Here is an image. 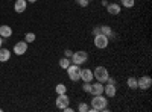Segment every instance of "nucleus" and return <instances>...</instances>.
Wrapping results in <instances>:
<instances>
[{
    "instance_id": "1",
    "label": "nucleus",
    "mask_w": 152,
    "mask_h": 112,
    "mask_svg": "<svg viewBox=\"0 0 152 112\" xmlns=\"http://www.w3.org/2000/svg\"><path fill=\"white\" fill-rule=\"evenodd\" d=\"M90 112H108V100H107V95L100 94V95H93V100H91V106L88 109Z\"/></svg>"
},
{
    "instance_id": "2",
    "label": "nucleus",
    "mask_w": 152,
    "mask_h": 112,
    "mask_svg": "<svg viewBox=\"0 0 152 112\" xmlns=\"http://www.w3.org/2000/svg\"><path fill=\"white\" fill-rule=\"evenodd\" d=\"M93 76H94V79H96L97 82H100V83H107V80H108V77H110V73H108L107 67L99 65V67L94 68Z\"/></svg>"
},
{
    "instance_id": "3",
    "label": "nucleus",
    "mask_w": 152,
    "mask_h": 112,
    "mask_svg": "<svg viewBox=\"0 0 152 112\" xmlns=\"http://www.w3.org/2000/svg\"><path fill=\"white\" fill-rule=\"evenodd\" d=\"M70 61H72V64H75V65H82V64H85V62L88 61V53L85 50L73 52Z\"/></svg>"
},
{
    "instance_id": "4",
    "label": "nucleus",
    "mask_w": 152,
    "mask_h": 112,
    "mask_svg": "<svg viewBox=\"0 0 152 112\" xmlns=\"http://www.w3.org/2000/svg\"><path fill=\"white\" fill-rule=\"evenodd\" d=\"M66 71H67V74H69V79H70V80H73V82L81 80V67H79V65L70 64Z\"/></svg>"
},
{
    "instance_id": "5",
    "label": "nucleus",
    "mask_w": 152,
    "mask_h": 112,
    "mask_svg": "<svg viewBox=\"0 0 152 112\" xmlns=\"http://www.w3.org/2000/svg\"><path fill=\"white\" fill-rule=\"evenodd\" d=\"M110 44V38L104 33H99V35H94V47L102 50V48H107Z\"/></svg>"
},
{
    "instance_id": "6",
    "label": "nucleus",
    "mask_w": 152,
    "mask_h": 112,
    "mask_svg": "<svg viewBox=\"0 0 152 112\" xmlns=\"http://www.w3.org/2000/svg\"><path fill=\"white\" fill-rule=\"evenodd\" d=\"M151 86H152V79L149 76H143V77H138L137 79V90L146 91V90L151 88Z\"/></svg>"
},
{
    "instance_id": "7",
    "label": "nucleus",
    "mask_w": 152,
    "mask_h": 112,
    "mask_svg": "<svg viewBox=\"0 0 152 112\" xmlns=\"http://www.w3.org/2000/svg\"><path fill=\"white\" fill-rule=\"evenodd\" d=\"M69 105H70V97L67 95V92L66 94H58V97H56V108L62 111Z\"/></svg>"
},
{
    "instance_id": "8",
    "label": "nucleus",
    "mask_w": 152,
    "mask_h": 112,
    "mask_svg": "<svg viewBox=\"0 0 152 112\" xmlns=\"http://www.w3.org/2000/svg\"><path fill=\"white\" fill-rule=\"evenodd\" d=\"M28 52V43L26 41H18L15 43L14 48H12V53H15L17 56H21Z\"/></svg>"
},
{
    "instance_id": "9",
    "label": "nucleus",
    "mask_w": 152,
    "mask_h": 112,
    "mask_svg": "<svg viewBox=\"0 0 152 112\" xmlns=\"http://www.w3.org/2000/svg\"><path fill=\"white\" fill-rule=\"evenodd\" d=\"M116 94H117V88H116V85L114 83H108L107 82V85H104V95H107V97H116Z\"/></svg>"
},
{
    "instance_id": "10",
    "label": "nucleus",
    "mask_w": 152,
    "mask_h": 112,
    "mask_svg": "<svg viewBox=\"0 0 152 112\" xmlns=\"http://www.w3.org/2000/svg\"><path fill=\"white\" fill-rule=\"evenodd\" d=\"M105 8H107V12L110 15H119L122 12V6L119 3H108Z\"/></svg>"
},
{
    "instance_id": "11",
    "label": "nucleus",
    "mask_w": 152,
    "mask_h": 112,
    "mask_svg": "<svg viewBox=\"0 0 152 112\" xmlns=\"http://www.w3.org/2000/svg\"><path fill=\"white\" fill-rule=\"evenodd\" d=\"M28 0H15V3H14V11L17 12V14H21V12L26 11L28 8Z\"/></svg>"
},
{
    "instance_id": "12",
    "label": "nucleus",
    "mask_w": 152,
    "mask_h": 112,
    "mask_svg": "<svg viewBox=\"0 0 152 112\" xmlns=\"http://www.w3.org/2000/svg\"><path fill=\"white\" fill-rule=\"evenodd\" d=\"M94 76H93V71L90 68H81V80L82 82H93Z\"/></svg>"
},
{
    "instance_id": "13",
    "label": "nucleus",
    "mask_w": 152,
    "mask_h": 112,
    "mask_svg": "<svg viewBox=\"0 0 152 112\" xmlns=\"http://www.w3.org/2000/svg\"><path fill=\"white\" fill-rule=\"evenodd\" d=\"M91 95H100L104 94V83L100 82H96V83H91V91H90Z\"/></svg>"
},
{
    "instance_id": "14",
    "label": "nucleus",
    "mask_w": 152,
    "mask_h": 112,
    "mask_svg": "<svg viewBox=\"0 0 152 112\" xmlns=\"http://www.w3.org/2000/svg\"><path fill=\"white\" fill-rule=\"evenodd\" d=\"M0 36L5 40V38H9L12 36V27L8 26V24H3V26H0Z\"/></svg>"
},
{
    "instance_id": "15",
    "label": "nucleus",
    "mask_w": 152,
    "mask_h": 112,
    "mask_svg": "<svg viewBox=\"0 0 152 112\" xmlns=\"http://www.w3.org/2000/svg\"><path fill=\"white\" fill-rule=\"evenodd\" d=\"M11 59V52L8 48H0V62H8Z\"/></svg>"
},
{
    "instance_id": "16",
    "label": "nucleus",
    "mask_w": 152,
    "mask_h": 112,
    "mask_svg": "<svg viewBox=\"0 0 152 112\" xmlns=\"http://www.w3.org/2000/svg\"><path fill=\"white\" fill-rule=\"evenodd\" d=\"M100 33H104V35H107L108 38H114V32H113V29L110 27V26H100Z\"/></svg>"
},
{
    "instance_id": "17",
    "label": "nucleus",
    "mask_w": 152,
    "mask_h": 112,
    "mask_svg": "<svg viewBox=\"0 0 152 112\" xmlns=\"http://www.w3.org/2000/svg\"><path fill=\"white\" fill-rule=\"evenodd\" d=\"M70 64H72V61H70L69 58H66V56H64V58H61V59H59V67H61L62 70H67Z\"/></svg>"
},
{
    "instance_id": "18",
    "label": "nucleus",
    "mask_w": 152,
    "mask_h": 112,
    "mask_svg": "<svg viewBox=\"0 0 152 112\" xmlns=\"http://www.w3.org/2000/svg\"><path fill=\"white\" fill-rule=\"evenodd\" d=\"M126 85H128L129 90H137V79H135V77H128V80H126Z\"/></svg>"
},
{
    "instance_id": "19",
    "label": "nucleus",
    "mask_w": 152,
    "mask_h": 112,
    "mask_svg": "<svg viewBox=\"0 0 152 112\" xmlns=\"http://www.w3.org/2000/svg\"><path fill=\"white\" fill-rule=\"evenodd\" d=\"M55 91H56V94H66L67 92V86L64 83H58L55 86Z\"/></svg>"
},
{
    "instance_id": "20",
    "label": "nucleus",
    "mask_w": 152,
    "mask_h": 112,
    "mask_svg": "<svg viewBox=\"0 0 152 112\" xmlns=\"http://www.w3.org/2000/svg\"><path fill=\"white\" fill-rule=\"evenodd\" d=\"M134 5H135V0H120V6H123V8H134Z\"/></svg>"
},
{
    "instance_id": "21",
    "label": "nucleus",
    "mask_w": 152,
    "mask_h": 112,
    "mask_svg": "<svg viewBox=\"0 0 152 112\" xmlns=\"http://www.w3.org/2000/svg\"><path fill=\"white\" fill-rule=\"evenodd\" d=\"M35 40H37V35H35L34 32H28L26 35H24V41H26L28 44H29V43H34Z\"/></svg>"
},
{
    "instance_id": "22",
    "label": "nucleus",
    "mask_w": 152,
    "mask_h": 112,
    "mask_svg": "<svg viewBox=\"0 0 152 112\" xmlns=\"http://www.w3.org/2000/svg\"><path fill=\"white\" fill-rule=\"evenodd\" d=\"M82 90H84V92L90 94V91H91V82H84V85H82Z\"/></svg>"
},
{
    "instance_id": "23",
    "label": "nucleus",
    "mask_w": 152,
    "mask_h": 112,
    "mask_svg": "<svg viewBox=\"0 0 152 112\" xmlns=\"http://www.w3.org/2000/svg\"><path fill=\"white\" fill-rule=\"evenodd\" d=\"M88 109H90V106H88L87 103H79V106H78V111L79 112H88Z\"/></svg>"
},
{
    "instance_id": "24",
    "label": "nucleus",
    "mask_w": 152,
    "mask_h": 112,
    "mask_svg": "<svg viewBox=\"0 0 152 112\" xmlns=\"http://www.w3.org/2000/svg\"><path fill=\"white\" fill-rule=\"evenodd\" d=\"M75 2L78 3L79 6H82V8H87V6H88V3H90L88 0H75Z\"/></svg>"
},
{
    "instance_id": "25",
    "label": "nucleus",
    "mask_w": 152,
    "mask_h": 112,
    "mask_svg": "<svg viewBox=\"0 0 152 112\" xmlns=\"http://www.w3.org/2000/svg\"><path fill=\"white\" fill-rule=\"evenodd\" d=\"M72 55H73V52L70 50V48H67V50H64V56H66V58H69V59H70V58H72Z\"/></svg>"
},
{
    "instance_id": "26",
    "label": "nucleus",
    "mask_w": 152,
    "mask_h": 112,
    "mask_svg": "<svg viewBox=\"0 0 152 112\" xmlns=\"http://www.w3.org/2000/svg\"><path fill=\"white\" fill-rule=\"evenodd\" d=\"M99 33H100V26H96L93 29V35H99Z\"/></svg>"
},
{
    "instance_id": "27",
    "label": "nucleus",
    "mask_w": 152,
    "mask_h": 112,
    "mask_svg": "<svg viewBox=\"0 0 152 112\" xmlns=\"http://www.w3.org/2000/svg\"><path fill=\"white\" fill-rule=\"evenodd\" d=\"M2 46H3V38L0 36V48H2Z\"/></svg>"
},
{
    "instance_id": "28",
    "label": "nucleus",
    "mask_w": 152,
    "mask_h": 112,
    "mask_svg": "<svg viewBox=\"0 0 152 112\" xmlns=\"http://www.w3.org/2000/svg\"><path fill=\"white\" fill-rule=\"evenodd\" d=\"M37 0H28V3H35Z\"/></svg>"
},
{
    "instance_id": "29",
    "label": "nucleus",
    "mask_w": 152,
    "mask_h": 112,
    "mask_svg": "<svg viewBox=\"0 0 152 112\" xmlns=\"http://www.w3.org/2000/svg\"><path fill=\"white\" fill-rule=\"evenodd\" d=\"M2 111H3V109H2V108H0V112H2Z\"/></svg>"
},
{
    "instance_id": "30",
    "label": "nucleus",
    "mask_w": 152,
    "mask_h": 112,
    "mask_svg": "<svg viewBox=\"0 0 152 112\" xmlns=\"http://www.w3.org/2000/svg\"><path fill=\"white\" fill-rule=\"evenodd\" d=\"M88 2H91V0H88Z\"/></svg>"
}]
</instances>
